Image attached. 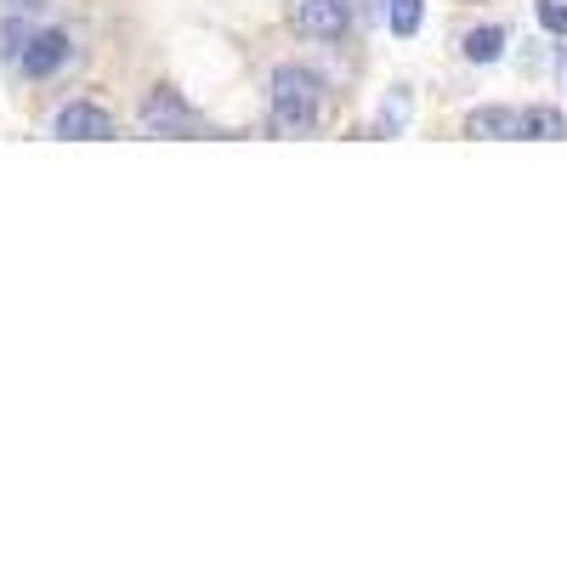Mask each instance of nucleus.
Wrapping results in <instances>:
<instances>
[{"instance_id": "f257e3e1", "label": "nucleus", "mask_w": 567, "mask_h": 567, "mask_svg": "<svg viewBox=\"0 0 567 567\" xmlns=\"http://www.w3.org/2000/svg\"><path fill=\"white\" fill-rule=\"evenodd\" d=\"M318 109H323V80L307 63H278L272 69V120H278V131H290V136L312 131Z\"/></svg>"}, {"instance_id": "f03ea898", "label": "nucleus", "mask_w": 567, "mask_h": 567, "mask_svg": "<svg viewBox=\"0 0 567 567\" xmlns=\"http://www.w3.org/2000/svg\"><path fill=\"white\" fill-rule=\"evenodd\" d=\"M296 29L312 40H341L352 29V0H296L290 7Z\"/></svg>"}, {"instance_id": "7ed1b4c3", "label": "nucleus", "mask_w": 567, "mask_h": 567, "mask_svg": "<svg viewBox=\"0 0 567 567\" xmlns=\"http://www.w3.org/2000/svg\"><path fill=\"white\" fill-rule=\"evenodd\" d=\"M465 136H477V142H528V109H505V103L471 109Z\"/></svg>"}, {"instance_id": "20e7f679", "label": "nucleus", "mask_w": 567, "mask_h": 567, "mask_svg": "<svg viewBox=\"0 0 567 567\" xmlns=\"http://www.w3.org/2000/svg\"><path fill=\"white\" fill-rule=\"evenodd\" d=\"M142 125H148L154 136H194L199 131V114L187 109L176 91H154V97L142 103Z\"/></svg>"}, {"instance_id": "39448f33", "label": "nucleus", "mask_w": 567, "mask_h": 567, "mask_svg": "<svg viewBox=\"0 0 567 567\" xmlns=\"http://www.w3.org/2000/svg\"><path fill=\"white\" fill-rule=\"evenodd\" d=\"M69 52H74V40H69L63 29H34L18 63H23V74H34V80H40V74L63 69V63H69Z\"/></svg>"}, {"instance_id": "423d86ee", "label": "nucleus", "mask_w": 567, "mask_h": 567, "mask_svg": "<svg viewBox=\"0 0 567 567\" xmlns=\"http://www.w3.org/2000/svg\"><path fill=\"white\" fill-rule=\"evenodd\" d=\"M58 136L63 142H109L114 120L97 103H69V109H58Z\"/></svg>"}, {"instance_id": "0eeeda50", "label": "nucleus", "mask_w": 567, "mask_h": 567, "mask_svg": "<svg viewBox=\"0 0 567 567\" xmlns=\"http://www.w3.org/2000/svg\"><path fill=\"white\" fill-rule=\"evenodd\" d=\"M409 114H414L409 85H392V91H386V103H381V114H374V136H398V131L409 125Z\"/></svg>"}, {"instance_id": "6e6552de", "label": "nucleus", "mask_w": 567, "mask_h": 567, "mask_svg": "<svg viewBox=\"0 0 567 567\" xmlns=\"http://www.w3.org/2000/svg\"><path fill=\"white\" fill-rule=\"evenodd\" d=\"M465 58H471V63H499V58H505V29H499V23L471 29V34H465Z\"/></svg>"}, {"instance_id": "1a4fd4ad", "label": "nucleus", "mask_w": 567, "mask_h": 567, "mask_svg": "<svg viewBox=\"0 0 567 567\" xmlns=\"http://www.w3.org/2000/svg\"><path fill=\"white\" fill-rule=\"evenodd\" d=\"M420 23H425V0H386V29L398 40L420 34Z\"/></svg>"}, {"instance_id": "9d476101", "label": "nucleus", "mask_w": 567, "mask_h": 567, "mask_svg": "<svg viewBox=\"0 0 567 567\" xmlns=\"http://www.w3.org/2000/svg\"><path fill=\"white\" fill-rule=\"evenodd\" d=\"M561 136H567V114L534 103V109H528V142H561Z\"/></svg>"}, {"instance_id": "9b49d317", "label": "nucleus", "mask_w": 567, "mask_h": 567, "mask_svg": "<svg viewBox=\"0 0 567 567\" xmlns=\"http://www.w3.org/2000/svg\"><path fill=\"white\" fill-rule=\"evenodd\" d=\"M29 34H34V23H23V18H0V58H23Z\"/></svg>"}, {"instance_id": "f8f14e48", "label": "nucleus", "mask_w": 567, "mask_h": 567, "mask_svg": "<svg viewBox=\"0 0 567 567\" xmlns=\"http://www.w3.org/2000/svg\"><path fill=\"white\" fill-rule=\"evenodd\" d=\"M539 23L550 34H567V7H561V0H539Z\"/></svg>"}, {"instance_id": "ddd939ff", "label": "nucleus", "mask_w": 567, "mask_h": 567, "mask_svg": "<svg viewBox=\"0 0 567 567\" xmlns=\"http://www.w3.org/2000/svg\"><path fill=\"white\" fill-rule=\"evenodd\" d=\"M7 7H18V12H29V7H45V0H7Z\"/></svg>"}, {"instance_id": "4468645a", "label": "nucleus", "mask_w": 567, "mask_h": 567, "mask_svg": "<svg viewBox=\"0 0 567 567\" xmlns=\"http://www.w3.org/2000/svg\"><path fill=\"white\" fill-rule=\"evenodd\" d=\"M561 69H567V63H561Z\"/></svg>"}]
</instances>
